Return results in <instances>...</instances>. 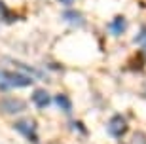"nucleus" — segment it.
I'll return each mask as SVG.
<instances>
[{"label": "nucleus", "mask_w": 146, "mask_h": 144, "mask_svg": "<svg viewBox=\"0 0 146 144\" xmlns=\"http://www.w3.org/2000/svg\"><path fill=\"white\" fill-rule=\"evenodd\" d=\"M33 84V78L23 72H6L0 70V91H8L13 87H27Z\"/></svg>", "instance_id": "1"}, {"label": "nucleus", "mask_w": 146, "mask_h": 144, "mask_svg": "<svg viewBox=\"0 0 146 144\" xmlns=\"http://www.w3.org/2000/svg\"><path fill=\"white\" fill-rule=\"evenodd\" d=\"M137 44H141L142 48L146 51V27H142V31L139 32V36H137Z\"/></svg>", "instance_id": "9"}, {"label": "nucleus", "mask_w": 146, "mask_h": 144, "mask_svg": "<svg viewBox=\"0 0 146 144\" xmlns=\"http://www.w3.org/2000/svg\"><path fill=\"white\" fill-rule=\"evenodd\" d=\"M33 101L36 102V106L46 108V106L51 104V95H49L46 89H36V91H34V95H33Z\"/></svg>", "instance_id": "6"}, {"label": "nucleus", "mask_w": 146, "mask_h": 144, "mask_svg": "<svg viewBox=\"0 0 146 144\" xmlns=\"http://www.w3.org/2000/svg\"><path fill=\"white\" fill-rule=\"evenodd\" d=\"M108 133L112 135L114 139H121L127 133V121L123 116H114L108 121Z\"/></svg>", "instance_id": "2"}, {"label": "nucleus", "mask_w": 146, "mask_h": 144, "mask_svg": "<svg viewBox=\"0 0 146 144\" xmlns=\"http://www.w3.org/2000/svg\"><path fill=\"white\" fill-rule=\"evenodd\" d=\"M59 2H63V4H68V6H70L72 2H74V0H59Z\"/></svg>", "instance_id": "11"}, {"label": "nucleus", "mask_w": 146, "mask_h": 144, "mask_svg": "<svg viewBox=\"0 0 146 144\" xmlns=\"http://www.w3.org/2000/svg\"><path fill=\"white\" fill-rule=\"evenodd\" d=\"M125 29H127V19H125L123 15H116V17H114V21L110 23V32H112L114 36L123 34Z\"/></svg>", "instance_id": "5"}, {"label": "nucleus", "mask_w": 146, "mask_h": 144, "mask_svg": "<svg viewBox=\"0 0 146 144\" xmlns=\"http://www.w3.org/2000/svg\"><path fill=\"white\" fill-rule=\"evenodd\" d=\"M55 102H57V106L63 108V110H70V101H68L65 95H57L55 97Z\"/></svg>", "instance_id": "7"}, {"label": "nucleus", "mask_w": 146, "mask_h": 144, "mask_svg": "<svg viewBox=\"0 0 146 144\" xmlns=\"http://www.w3.org/2000/svg\"><path fill=\"white\" fill-rule=\"evenodd\" d=\"M129 144H146V137H144L142 133H135Z\"/></svg>", "instance_id": "10"}, {"label": "nucleus", "mask_w": 146, "mask_h": 144, "mask_svg": "<svg viewBox=\"0 0 146 144\" xmlns=\"http://www.w3.org/2000/svg\"><path fill=\"white\" fill-rule=\"evenodd\" d=\"M15 129L21 135H25L29 140H36V123L33 119H29V117L27 119H19L15 123Z\"/></svg>", "instance_id": "3"}, {"label": "nucleus", "mask_w": 146, "mask_h": 144, "mask_svg": "<svg viewBox=\"0 0 146 144\" xmlns=\"http://www.w3.org/2000/svg\"><path fill=\"white\" fill-rule=\"evenodd\" d=\"M0 106H2V110L8 112V114H19V112L25 110V101L10 97V99H4V101L0 102Z\"/></svg>", "instance_id": "4"}, {"label": "nucleus", "mask_w": 146, "mask_h": 144, "mask_svg": "<svg viewBox=\"0 0 146 144\" xmlns=\"http://www.w3.org/2000/svg\"><path fill=\"white\" fill-rule=\"evenodd\" d=\"M65 19H66V21H70V23H82V15L78 13V11H66Z\"/></svg>", "instance_id": "8"}]
</instances>
